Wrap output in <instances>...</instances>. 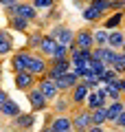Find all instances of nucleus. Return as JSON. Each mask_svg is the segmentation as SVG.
I'll list each match as a JSON object with an SVG mask.
<instances>
[{"mask_svg": "<svg viewBox=\"0 0 125 132\" xmlns=\"http://www.w3.org/2000/svg\"><path fill=\"white\" fill-rule=\"evenodd\" d=\"M70 114V121H73V130H79V132H86L90 126H92V114L86 106H73L68 110Z\"/></svg>", "mask_w": 125, "mask_h": 132, "instance_id": "obj_1", "label": "nucleus"}, {"mask_svg": "<svg viewBox=\"0 0 125 132\" xmlns=\"http://www.w3.org/2000/svg\"><path fill=\"white\" fill-rule=\"evenodd\" d=\"M33 51L29 46H20V48H13V53L9 55V68L11 73H18V71H26L29 66V60H31Z\"/></svg>", "mask_w": 125, "mask_h": 132, "instance_id": "obj_2", "label": "nucleus"}, {"mask_svg": "<svg viewBox=\"0 0 125 132\" xmlns=\"http://www.w3.org/2000/svg\"><path fill=\"white\" fill-rule=\"evenodd\" d=\"M24 95H26L29 106H31L33 112H44V110H48V106H51V101H48V99L40 93V88H37V86H33V88L26 90Z\"/></svg>", "mask_w": 125, "mask_h": 132, "instance_id": "obj_3", "label": "nucleus"}, {"mask_svg": "<svg viewBox=\"0 0 125 132\" xmlns=\"http://www.w3.org/2000/svg\"><path fill=\"white\" fill-rule=\"evenodd\" d=\"M35 84H37V77L33 75L31 71H18V73H13V86L20 90V93L31 90Z\"/></svg>", "mask_w": 125, "mask_h": 132, "instance_id": "obj_4", "label": "nucleus"}, {"mask_svg": "<svg viewBox=\"0 0 125 132\" xmlns=\"http://www.w3.org/2000/svg\"><path fill=\"white\" fill-rule=\"evenodd\" d=\"M48 35H53V38H55L57 42H61V44H70L73 38H75V31L68 27V24H64V22H55V24H51Z\"/></svg>", "mask_w": 125, "mask_h": 132, "instance_id": "obj_5", "label": "nucleus"}, {"mask_svg": "<svg viewBox=\"0 0 125 132\" xmlns=\"http://www.w3.org/2000/svg\"><path fill=\"white\" fill-rule=\"evenodd\" d=\"M37 123V112H20L15 114L13 119H11V128H15V130H33Z\"/></svg>", "mask_w": 125, "mask_h": 132, "instance_id": "obj_6", "label": "nucleus"}, {"mask_svg": "<svg viewBox=\"0 0 125 132\" xmlns=\"http://www.w3.org/2000/svg\"><path fill=\"white\" fill-rule=\"evenodd\" d=\"M46 130H51V132H70V130H73L70 114H68V112H55Z\"/></svg>", "mask_w": 125, "mask_h": 132, "instance_id": "obj_7", "label": "nucleus"}, {"mask_svg": "<svg viewBox=\"0 0 125 132\" xmlns=\"http://www.w3.org/2000/svg\"><path fill=\"white\" fill-rule=\"evenodd\" d=\"M73 46H77V48H92L94 46L92 27L77 29V31H75V38H73Z\"/></svg>", "mask_w": 125, "mask_h": 132, "instance_id": "obj_8", "label": "nucleus"}, {"mask_svg": "<svg viewBox=\"0 0 125 132\" xmlns=\"http://www.w3.org/2000/svg\"><path fill=\"white\" fill-rule=\"evenodd\" d=\"M46 68H48V60L42 53H37V51H33V55H31V60H29V66H26V71H31L35 77H42L44 73H46Z\"/></svg>", "mask_w": 125, "mask_h": 132, "instance_id": "obj_9", "label": "nucleus"}, {"mask_svg": "<svg viewBox=\"0 0 125 132\" xmlns=\"http://www.w3.org/2000/svg\"><path fill=\"white\" fill-rule=\"evenodd\" d=\"M68 71H70V60L68 57H64V60H48V68H46L44 75L51 77V79H55V77L64 75V73H68Z\"/></svg>", "mask_w": 125, "mask_h": 132, "instance_id": "obj_10", "label": "nucleus"}, {"mask_svg": "<svg viewBox=\"0 0 125 132\" xmlns=\"http://www.w3.org/2000/svg\"><path fill=\"white\" fill-rule=\"evenodd\" d=\"M35 86L40 88V93L44 95L48 101H53V99L59 95V90H57V86H55V79H51V77H46V75L37 77V84H35Z\"/></svg>", "mask_w": 125, "mask_h": 132, "instance_id": "obj_11", "label": "nucleus"}, {"mask_svg": "<svg viewBox=\"0 0 125 132\" xmlns=\"http://www.w3.org/2000/svg\"><path fill=\"white\" fill-rule=\"evenodd\" d=\"M88 93H90V88L83 81H77V84L73 86V88L68 90V99H70V104L73 106H83L86 104V97H88Z\"/></svg>", "mask_w": 125, "mask_h": 132, "instance_id": "obj_12", "label": "nucleus"}, {"mask_svg": "<svg viewBox=\"0 0 125 132\" xmlns=\"http://www.w3.org/2000/svg\"><path fill=\"white\" fill-rule=\"evenodd\" d=\"M15 42H13V35L9 33V29H2L0 27V60H5L13 53Z\"/></svg>", "mask_w": 125, "mask_h": 132, "instance_id": "obj_13", "label": "nucleus"}, {"mask_svg": "<svg viewBox=\"0 0 125 132\" xmlns=\"http://www.w3.org/2000/svg\"><path fill=\"white\" fill-rule=\"evenodd\" d=\"M22 112V108H20V104L15 101V99L7 97L2 104H0V119H13L15 114Z\"/></svg>", "mask_w": 125, "mask_h": 132, "instance_id": "obj_14", "label": "nucleus"}, {"mask_svg": "<svg viewBox=\"0 0 125 132\" xmlns=\"http://www.w3.org/2000/svg\"><path fill=\"white\" fill-rule=\"evenodd\" d=\"M77 81H79V77L75 75L73 71H68V73H64V75L55 77V86H57V90H59V93H68V90L73 88Z\"/></svg>", "mask_w": 125, "mask_h": 132, "instance_id": "obj_15", "label": "nucleus"}, {"mask_svg": "<svg viewBox=\"0 0 125 132\" xmlns=\"http://www.w3.org/2000/svg\"><path fill=\"white\" fill-rule=\"evenodd\" d=\"M55 46H57V40L53 38V35H48V33H44V35H42L40 46H37V53H42L46 60H51V57H53V51H55Z\"/></svg>", "mask_w": 125, "mask_h": 132, "instance_id": "obj_16", "label": "nucleus"}, {"mask_svg": "<svg viewBox=\"0 0 125 132\" xmlns=\"http://www.w3.org/2000/svg\"><path fill=\"white\" fill-rule=\"evenodd\" d=\"M114 55H116V51H114V48H110L108 44H105V46H92V57L101 60L105 66H110V64H112Z\"/></svg>", "mask_w": 125, "mask_h": 132, "instance_id": "obj_17", "label": "nucleus"}, {"mask_svg": "<svg viewBox=\"0 0 125 132\" xmlns=\"http://www.w3.org/2000/svg\"><path fill=\"white\" fill-rule=\"evenodd\" d=\"M123 44H125V31H123V27H121V29H110V31H108V46L114 48V51H119Z\"/></svg>", "mask_w": 125, "mask_h": 132, "instance_id": "obj_18", "label": "nucleus"}, {"mask_svg": "<svg viewBox=\"0 0 125 132\" xmlns=\"http://www.w3.org/2000/svg\"><path fill=\"white\" fill-rule=\"evenodd\" d=\"M7 29H13V31L26 35V33L31 31V22L24 20V18H20V15H11V18H7Z\"/></svg>", "mask_w": 125, "mask_h": 132, "instance_id": "obj_19", "label": "nucleus"}, {"mask_svg": "<svg viewBox=\"0 0 125 132\" xmlns=\"http://www.w3.org/2000/svg\"><path fill=\"white\" fill-rule=\"evenodd\" d=\"M121 24H123V13L121 11H110L108 15H103V20H101V27L103 29H121Z\"/></svg>", "mask_w": 125, "mask_h": 132, "instance_id": "obj_20", "label": "nucleus"}, {"mask_svg": "<svg viewBox=\"0 0 125 132\" xmlns=\"http://www.w3.org/2000/svg\"><path fill=\"white\" fill-rule=\"evenodd\" d=\"M81 15H83L86 22H92V24H97V22H101V20H103V13L99 9H94L92 5H83L81 7Z\"/></svg>", "mask_w": 125, "mask_h": 132, "instance_id": "obj_21", "label": "nucleus"}, {"mask_svg": "<svg viewBox=\"0 0 125 132\" xmlns=\"http://www.w3.org/2000/svg\"><path fill=\"white\" fill-rule=\"evenodd\" d=\"M61 15H64V11H61L59 5H55V7H51V9H46V15L42 18V27H44V24H55V22H59Z\"/></svg>", "mask_w": 125, "mask_h": 132, "instance_id": "obj_22", "label": "nucleus"}, {"mask_svg": "<svg viewBox=\"0 0 125 132\" xmlns=\"http://www.w3.org/2000/svg\"><path fill=\"white\" fill-rule=\"evenodd\" d=\"M42 35H44V31H42L40 27L31 29V31L26 33V46L31 48V51H37V46H40V42H42Z\"/></svg>", "mask_w": 125, "mask_h": 132, "instance_id": "obj_23", "label": "nucleus"}, {"mask_svg": "<svg viewBox=\"0 0 125 132\" xmlns=\"http://www.w3.org/2000/svg\"><path fill=\"white\" fill-rule=\"evenodd\" d=\"M90 114H92V123H94V126H105V123H108V112H105V106L92 108V110H90Z\"/></svg>", "mask_w": 125, "mask_h": 132, "instance_id": "obj_24", "label": "nucleus"}, {"mask_svg": "<svg viewBox=\"0 0 125 132\" xmlns=\"http://www.w3.org/2000/svg\"><path fill=\"white\" fill-rule=\"evenodd\" d=\"M103 88H105L108 99H110V101H114V99H123V93H121V88H119V84H116V79H112V81H108V84H103Z\"/></svg>", "mask_w": 125, "mask_h": 132, "instance_id": "obj_25", "label": "nucleus"}, {"mask_svg": "<svg viewBox=\"0 0 125 132\" xmlns=\"http://www.w3.org/2000/svg\"><path fill=\"white\" fill-rule=\"evenodd\" d=\"M105 104H108V101L99 97V95H97V90H90V93H88V97H86V104H83V106H86L88 110H92V108H99V106H105Z\"/></svg>", "mask_w": 125, "mask_h": 132, "instance_id": "obj_26", "label": "nucleus"}, {"mask_svg": "<svg viewBox=\"0 0 125 132\" xmlns=\"http://www.w3.org/2000/svg\"><path fill=\"white\" fill-rule=\"evenodd\" d=\"M79 81H83V84L88 86L90 90H94V88H97L99 84H101V81H99V75H94L92 71H86V73H83L81 77H79Z\"/></svg>", "mask_w": 125, "mask_h": 132, "instance_id": "obj_27", "label": "nucleus"}, {"mask_svg": "<svg viewBox=\"0 0 125 132\" xmlns=\"http://www.w3.org/2000/svg\"><path fill=\"white\" fill-rule=\"evenodd\" d=\"M92 38H94V46H105L108 44V29H103V27L92 29Z\"/></svg>", "mask_w": 125, "mask_h": 132, "instance_id": "obj_28", "label": "nucleus"}, {"mask_svg": "<svg viewBox=\"0 0 125 132\" xmlns=\"http://www.w3.org/2000/svg\"><path fill=\"white\" fill-rule=\"evenodd\" d=\"M110 66L119 73V75H123V73H125V53L123 51H116V55H114V60H112Z\"/></svg>", "mask_w": 125, "mask_h": 132, "instance_id": "obj_29", "label": "nucleus"}, {"mask_svg": "<svg viewBox=\"0 0 125 132\" xmlns=\"http://www.w3.org/2000/svg\"><path fill=\"white\" fill-rule=\"evenodd\" d=\"M29 2H31L37 11H46V9H51V7H55L59 0H29Z\"/></svg>", "mask_w": 125, "mask_h": 132, "instance_id": "obj_30", "label": "nucleus"}, {"mask_svg": "<svg viewBox=\"0 0 125 132\" xmlns=\"http://www.w3.org/2000/svg\"><path fill=\"white\" fill-rule=\"evenodd\" d=\"M116 77H119V73H116L114 68H112V66H105V71H103L101 75H99V81H101V84H108V81L116 79Z\"/></svg>", "mask_w": 125, "mask_h": 132, "instance_id": "obj_31", "label": "nucleus"}, {"mask_svg": "<svg viewBox=\"0 0 125 132\" xmlns=\"http://www.w3.org/2000/svg\"><path fill=\"white\" fill-rule=\"evenodd\" d=\"M64 57H68V46L61 44V42H57V46H55V51H53L51 60H64Z\"/></svg>", "mask_w": 125, "mask_h": 132, "instance_id": "obj_32", "label": "nucleus"}, {"mask_svg": "<svg viewBox=\"0 0 125 132\" xmlns=\"http://www.w3.org/2000/svg\"><path fill=\"white\" fill-rule=\"evenodd\" d=\"M112 126H114L116 130H125V110H123V112H121L119 117L114 119V121H112Z\"/></svg>", "mask_w": 125, "mask_h": 132, "instance_id": "obj_33", "label": "nucleus"}, {"mask_svg": "<svg viewBox=\"0 0 125 132\" xmlns=\"http://www.w3.org/2000/svg\"><path fill=\"white\" fill-rule=\"evenodd\" d=\"M125 0H110V11H123Z\"/></svg>", "mask_w": 125, "mask_h": 132, "instance_id": "obj_34", "label": "nucleus"}, {"mask_svg": "<svg viewBox=\"0 0 125 132\" xmlns=\"http://www.w3.org/2000/svg\"><path fill=\"white\" fill-rule=\"evenodd\" d=\"M44 112H46V110H44ZM53 114H55V112H46V117H44V130H46V128H48V123H51Z\"/></svg>", "mask_w": 125, "mask_h": 132, "instance_id": "obj_35", "label": "nucleus"}, {"mask_svg": "<svg viewBox=\"0 0 125 132\" xmlns=\"http://www.w3.org/2000/svg\"><path fill=\"white\" fill-rule=\"evenodd\" d=\"M7 97H9V93H7V90L2 88V86H0V104H2V101H5Z\"/></svg>", "mask_w": 125, "mask_h": 132, "instance_id": "obj_36", "label": "nucleus"}, {"mask_svg": "<svg viewBox=\"0 0 125 132\" xmlns=\"http://www.w3.org/2000/svg\"><path fill=\"white\" fill-rule=\"evenodd\" d=\"M73 5H75V7H77V9H81V7H83V5H86V0H73Z\"/></svg>", "mask_w": 125, "mask_h": 132, "instance_id": "obj_37", "label": "nucleus"}, {"mask_svg": "<svg viewBox=\"0 0 125 132\" xmlns=\"http://www.w3.org/2000/svg\"><path fill=\"white\" fill-rule=\"evenodd\" d=\"M13 2H20V0H0V5L7 7V5H13Z\"/></svg>", "mask_w": 125, "mask_h": 132, "instance_id": "obj_38", "label": "nucleus"}, {"mask_svg": "<svg viewBox=\"0 0 125 132\" xmlns=\"http://www.w3.org/2000/svg\"><path fill=\"white\" fill-rule=\"evenodd\" d=\"M121 13H123V24H121V27H125V7H123V11H121Z\"/></svg>", "mask_w": 125, "mask_h": 132, "instance_id": "obj_39", "label": "nucleus"}, {"mask_svg": "<svg viewBox=\"0 0 125 132\" xmlns=\"http://www.w3.org/2000/svg\"><path fill=\"white\" fill-rule=\"evenodd\" d=\"M0 84H2V66H0Z\"/></svg>", "mask_w": 125, "mask_h": 132, "instance_id": "obj_40", "label": "nucleus"}, {"mask_svg": "<svg viewBox=\"0 0 125 132\" xmlns=\"http://www.w3.org/2000/svg\"><path fill=\"white\" fill-rule=\"evenodd\" d=\"M0 64H2V60H0Z\"/></svg>", "mask_w": 125, "mask_h": 132, "instance_id": "obj_41", "label": "nucleus"}]
</instances>
